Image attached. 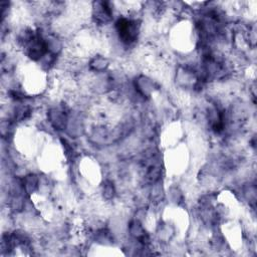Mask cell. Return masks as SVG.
<instances>
[{"label": "cell", "instance_id": "obj_1", "mask_svg": "<svg viewBox=\"0 0 257 257\" xmlns=\"http://www.w3.org/2000/svg\"><path fill=\"white\" fill-rule=\"evenodd\" d=\"M115 27L119 38L125 44L133 43L139 34V24L136 20L127 18H119L115 23Z\"/></svg>", "mask_w": 257, "mask_h": 257}]
</instances>
